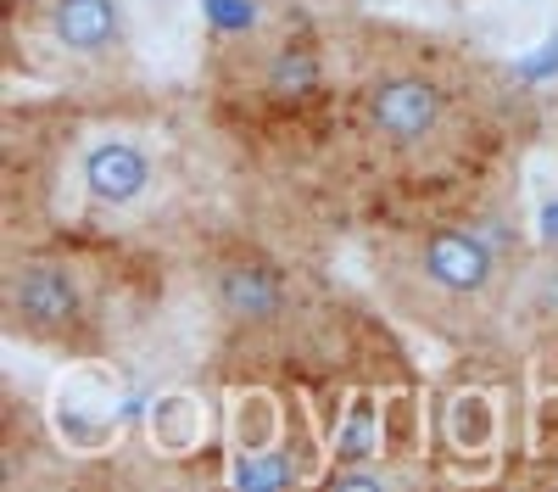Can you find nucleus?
<instances>
[{
  "label": "nucleus",
  "mask_w": 558,
  "mask_h": 492,
  "mask_svg": "<svg viewBox=\"0 0 558 492\" xmlns=\"http://www.w3.org/2000/svg\"><path fill=\"white\" fill-rule=\"evenodd\" d=\"M447 442L458 454H492L497 442V397L492 392H458L447 403Z\"/></svg>",
  "instance_id": "obj_7"
},
{
  "label": "nucleus",
  "mask_w": 558,
  "mask_h": 492,
  "mask_svg": "<svg viewBox=\"0 0 558 492\" xmlns=\"http://www.w3.org/2000/svg\"><path fill=\"white\" fill-rule=\"evenodd\" d=\"M413 268H418V280L436 286L441 297H481L497 280V252L486 247V236L470 230V224H430L413 247Z\"/></svg>",
  "instance_id": "obj_4"
},
{
  "label": "nucleus",
  "mask_w": 558,
  "mask_h": 492,
  "mask_svg": "<svg viewBox=\"0 0 558 492\" xmlns=\"http://www.w3.org/2000/svg\"><path fill=\"white\" fill-rule=\"evenodd\" d=\"M207 297L213 308L223 313L229 325L241 331H268L291 313V280L268 252H252V247H229L213 257L207 268Z\"/></svg>",
  "instance_id": "obj_3"
},
{
  "label": "nucleus",
  "mask_w": 558,
  "mask_h": 492,
  "mask_svg": "<svg viewBox=\"0 0 558 492\" xmlns=\"http://www.w3.org/2000/svg\"><path fill=\"white\" fill-rule=\"evenodd\" d=\"M78 185L96 207L123 213V207H140L151 196L157 163L140 141H129V134H101V141H89L84 157H78Z\"/></svg>",
  "instance_id": "obj_5"
},
{
  "label": "nucleus",
  "mask_w": 558,
  "mask_h": 492,
  "mask_svg": "<svg viewBox=\"0 0 558 492\" xmlns=\"http://www.w3.org/2000/svg\"><path fill=\"white\" fill-rule=\"evenodd\" d=\"M84 325V286L62 257H17L7 268V331L23 341H68Z\"/></svg>",
  "instance_id": "obj_1"
},
{
  "label": "nucleus",
  "mask_w": 558,
  "mask_h": 492,
  "mask_svg": "<svg viewBox=\"0 0 558 492\" xmlns=\"http://www.w3.org/2000/svg\"><path fill=\"white\" fill-rule=\"evenodd\" d=\"M45 34L57 39V51L73 62H118L129 45V17L123 0H45Z\"/></svg>",
  "instance_id": "obj_6"
},
{
  "label": "nucleus",
  "mask_w": 558,
  "mask_h": 492,
  "mask_svg": "<svg viewBox=\"0 0 558 492\" xmlns=\"http://www.w3.org/2000/svg\"><path fill=\"white\" fill-rule=\"evenodd\" d=\"M447 123V89L430 73L391 68L363 84V129L391 152H418Z\"/></svg>",
  "instance_id": "obj_2"
}]
</instances>
